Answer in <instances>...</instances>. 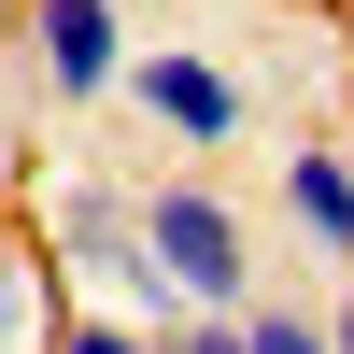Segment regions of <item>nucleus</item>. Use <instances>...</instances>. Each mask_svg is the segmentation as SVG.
Returning <instances> with one entry per match:
<instances>
[{
  "label": "nucleus",
  "mask_w": 354,
  "mask_h": 354,
  "mask_svg": "<svg viewBox=\"0 0 354 354\" xmlns=\"http://www.w3.org/2000/svg\"><path fill=\"white\" fill-rule=\"evenodd\" d=\"M43 255L85 283L100 312H142V326H185V298H170L156 241H142V185H100V170H71V185H43Z\"/></svg>",
  "instance_id": "obj_1"
},
{
  "label": "nucleus",
  "mask_w": 354,
  "mask_h": 354,
  "mask_svg": "<svg viewBox=\"0 0 354 354\" xmlns=\"http://www.w3.org/2000/svg\"><path fill=\"white\" fill-rule=\"evenodd\" d=\"M142 241H156V270H170L185 312H255L270 298V283H255V227H241V198H227L213 170H156V185H142Z\"/></svg>",
  "instance_id": "obj_2"
},
{
  "label": "nucleus",
  "mask_w": 354,
  "mask_h": 354,
  "mask_svg": "<svg viewBox=\"0 0 354 354\" xmlns=\"http://www.w3.org/2000/svg\"><path fill=\"white\" fill-rule=\"evenodd\" d=\"M15 57H28V85H43V113H100V100H128V15L113 0H28L15 15Z\"/></svg>",
  "instance_id": "obj_3"
},
{
  "label": "nucleus",
  "mask_w": 354,
  "mask_h": 354,
  "mask_svg": "<svg viewBox=\"0 0 354 354\" xmlns=\"http://www.w3.org/2000/svg\"><path fill=\"white\" fill-rule=\"evenodd\" d=\"M128 113H142L185 170H198V156H227V142L255 128L241 71H227V57H198V43H142V57H128Z\"/></svg>",
  "instance_id": "obj_4"
},
{
  "label": "nucleus",
  "mask_w": 354,
  "mask_h": 354,
  "mask_svg": "<svg viewBox=\"0 0 354 354\" xmlns=\"http://www.w3.org/2000/svg\"><path fill=\"white\" fill-rule=\"evenodd\" d=\"M283 227L354 283V142H283Z\"/></svg>",
  "instance_id": "obj_5"
},
{
  "label": "nucleus",
  "mask_w": 354,
  "mask_h": 354,
  "mask_svg": "<svg viewBox=\"0 0 354 354\" xmlns=\"http://www.w3.org/2000/svg\"><path fill=\"white\" fill-rule=\"evenodd\" d=\"M241 340H255V354H340V326H326V312H298V298H255Z\"/></svg>",
  "instance_id": "obj_6"
},
{
  "label": "nucleus",
  "mask_w": 354,
  "mask_h": 354,
  "mask_svg": "<svg viewBox=\"0 0 354 354\" xmlns=\"http://www.w3.org/2000/svg\"><path fill=\"white\" fill-rule=\"evenodd\" d=\"M170 354H255V340H241V312H185V326H170Z\"/></svg>",
  "instance_id": "obj_7"
},
{
  "label": "nucleus",
  "mask_w": 354,
  "mask_h": 354,
  "mask_svg": "<svg viewBox=\"0 0 354 354\" xmlns=\"http://www.w3.org/2000/svg\"><path fill=\"white\" fill-rule=\"evenodd\" d=\"M326 326H340V354H354V283H340V298H326Z\"/></svg>",
  "instance_id": "obj_8"
},
{
  "label": "nucleus",
  "mask_w": 354,
  "mask_h": 354,
  "mask_svg": "<svg viewBox=\"0 0 354 354\" xmlns=\"http://www.w3.org/2000/svg\"><path fill=\"white\" fill-rule=\"evenodd\" d=\"M15 15H28V0H0V28H15Z\"/></svg>",
  "instance_id": "obj_9"
}]
</instances>
